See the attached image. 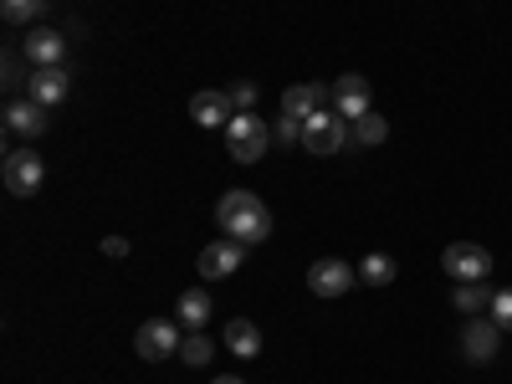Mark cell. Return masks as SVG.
<instances>
[{
  "mask_svg": "<svg viewBox=\"0 0 512 384\" xmlns=\"http://www.w3.org/2000/svg\"><path fill=\"white\" fill-rule=\"evenodd\" d=\"M41 128H47V108H41V103L16 98V103L6 108V134H16V139H36Z\"/></svg>",
  "mask_w": 512,
  "mask_h": 384,
  "instance_id": "obj_15",
  "label": "cell"
},
{
  "mask_svg": "<svg viewBox=\"0 0 512 384\" xmlns=\"http://www.w3.org/2000/svg\"><path fill=\"white\" fill-rule=\"evenodd\" d=\"M216 313V303H210V292L205 287H185L180 292V303H175V318L185 323V328H205V318Z\"/></svg>",
  "mask_w": 512,
  "mask_h": 384,
  "instance_id": "obj_17",
  "label": "cell"
},
{
  "mask_svg": "<svg viewBox=\"0 0 512 384\" xmlns=\"http://www.w3.org/2000/svg\"><path fill=\"white\" fill-rule=\"evenodd\" d=\"M226 349L236 359H256V354H262V328H256L251 318H231L226 323Z\"/></svg>",
  "mask_w": 512,
  "mask_h": 384,
  "instance_id": "obj_16",
  "label": "cell"
},
{
  "mask_svg": "<svg viewBox=\"0 0 512 384\" xmlns=\"http://www.w3.org/2000/svg\"><path fill=\"white\" fill-rule=\"evenodd\" d=\"M333 113H344L349 123L369 113V82L359 72H344V77L333 82Z\"/></svg>",
  "mask_w": 512,
  "mask_h": 384,
  "instance_id": "obj_12",
  "label": "cell"
},
{
  "mask_svg": "<svg viewBox=\"0 0 512 384\" xmlns=\"http://www.w3.org/2000/svg\"><path fill=\"white\" fill-rule=\"evenodd\" d=\"M226 149L236 164H256L267 149H272V123H262L256 113H236L226 123Z\"/></svg>",
  "mask_w": 512,
  "mask_h": 384,
  "instance_id": "obj_2",
  "label": "cell"
},
{
  "mask_svg": "<svg viewBox=\"0 0 512 384\" xmlns=\"http://www.w3.org/2000/svg\"><path fill=\"white\" fill-rule=\"evenodd\" d=\"M41 180H47V164H41V154H31V149H11L6 154V190L11 195H36L41 190Z\"/></svg>",
  "mask_w": 512,
  "mask_h": 384,
  "instance_id": "obj_6",
  "label": "cell"
},
{
  "mask_svg": "<svg viewBox=\"0 0 512 384\" xmlns=\"http://www.w3.org/2000/svg\"><path fill=\"white\" fill-rule=\"evenodd\" d=\"M354 282H359V267L338 262V256H323V262H313V272H308V287L318 297H344Z\"/></svg>",
  "mask_w": 512,
  "mask_h": 384,
  "instance_id": "obj_8",
  "label": "cell"
},
{
  "mask_svg": "<svg viewBox=\"0 0 512 384\" xmlns=\"http://www.w3.org/2000/svg\"><path fill=\"white\" fill-rule=\"evenodd\" d=\"M359 282H369V287H390V282H395V256H390V251L364 256V262H359Z\"/></svg>",
  "mask_w": 512,
  "mask_h": 384,
  "instance_id": "obj_19",
  "label": "cell"
},
{
  "mask_svg": "<svg viewBox=\"0 0 512 384\" xmlns=\"http://www.w3.org/2000/svg\"><path fill=\"white\" fill-rule=\"evenodd\" d=\"M26 93H31V103H41V108H57V103H67V93H72V72H67V67H36L31 82H26Z\"/></svg>",
  "mask_w": 512,
  "mask_h": 384,
  "instance_id": "obj_10",
  "label": "cell"
},
{
  "mask_svg": "<svg viewBox=\"0 0 512 384\" xmlns=\"http://www.w3.org/2000/svg\"><path fill=\"white\" fill-rule=\"evenodd\" d=\"M26 62L31 67H62L67 62V36L62 31H26Z\"/></svg>",
  "mask_w": 512,
  "mask_h": 384,
  "instance_id": "obj_13",
  "label": "cell"
},
{
  "mask_svg": "<svg viewBox=\"0 0 512 384\" xmlns=\"http://www.w3.org/2000/svg\"><path fill=\"white\" fill-rule=\"evenodd\" d=\"M210 384H241V379L236 374H221V379H210Z\"/></svg>",
  "mask_w": 512,
  "mask_h": 384,
  "instance_id": "obj_27",
  "label": "cell"
},
{
  "mask_svg": "<svg viewBox=\"0 0 512 384\" xmlns=\"http://www.w3.org/2000/svg\"><path fill=\"white\" fill-rule=\"evenodd\" d=\"M272 139H277V144H297V149H303V118L282 113V118L272 123Z\"/></svg>",
  "mask_w": 512,
  "mask_h": 384,
  "instance_id": "obj_24",
  "label": "cell"
},
{
  "mask_svg": "<svg viewBox=\"0 0 512 384\" xmlns=\"http://www.w3.org/2000/svg\"><path fill=\"white\" fill-rule=\"evenodd\" d=\"M241 262H246V246L241 241H210L205 251H200V277H210V282H221V277H236L241 272Z\"/></svg>",
  "mask_w": 512,
  "mask_h": 384,
  "instance_id": "obj_9",
  "label": "cell"
},
{
  "mask_svg": "<svg viewBox=\"0 0 512 384\" xmlns=\"http://www.w3.org/2000/svg\"><path fill=\"white\" fill-rule=\"evenodd\" d=\"M190 113H195L200 128H226V123L236 118V103H231L226 93H216V88H205V93L190 98Z\"/></svg>",
  "mask_w": 512,
  "mask_h": 384,
  "instance_id": "obj_14",
  "label": "cell"
},
{
  "mask_svg": "<svg viewBox=\"0 0 512 384\" xmlns=\"http://www.w3.org/2000/svg\"><path fill=\"white\" fill-rule=\"evenodd\" d=\"M103 256H128V241L123 236H103Z\"/></svg>",
  "mask_w": 512,
  "mask_h": 384,
  "instance_id": "obj_26",
  "label": "cell"
},
{
  "mask_svg": "<svg viewBox=\"0 0 512 384\" xmlns=\"http://www.w3.org/2000/svg\"><path fill=\"white\" fill-rule=\"evenodd\" d=\"M497 344H502V328L492 318H466V328H461V354L466 359H472V364H492Z\"/></svg>",
  "mask_w": 512,
  "mask_h": 384,
  "instance_id": "obj_7",
  "label": "cell"
},
{
  "mask_svg": "<svg viewBox=\"0 0 512 384\" xmlns=\"http://www.w3.org/2000/svg\"><path fill=\"white\" fill-rule=\"evenodd\" d=\"M47 6V0H0V16H6V26H31V16Z\"/></svg>",
  "mask_w": 512,
  "mask_h": 384,
  "instance_id": "obj_22",
  "label": "cell"
},
{
  "mask_svg": "<svg viewBox=\"0 0 512 384\" xmlns=\"http://www.w3.org/2000/svg\"><path fill=\"white\" fill-rule=\"evenodd\" d=\"M456 313H466V318H482L487 308H492V287L487 282H456Z\"/></svg>",
  "mask_w": 512,
  "mask_h": 384,
  "instance_id": "obj_18",
  "label": "cell"
},
{
  "mask_svg": "<svg viewBox=\"0 0 512 384\" xmlns=\"http://www.w3.org/2000/svg\"><path fill=\"white\" fill-rule=\"evenodd\" d=\"M487 318H492L502 333H512V287H497V292H492V308H487Z\"/></svg>",
  "mask_w": 512,
  "mask_h": 384,
  "instance_id": "obj_23",
  "label": "cell"
},
{
  "mask_svg": "<svg viewBox=\"0 0 512 384\" xmlns=\"http://www.w3.org/2000/svg\"><path fill=\"white\" fill-rule=\"evenodd\" d=\"M441 267H446V277H456V282H487V277H492V256H487V246H477V241H451L446 256H441Z\"/></svg>",
  "mask_w": 512,
  "mask_h": 384,
  "instance_id": "obj_5",
  "label": "cell"
},
{
  "mask_svg": "<svg viewBox=\"0 0 512 384\" xmlns=\"http://www.w3.org/2000/svg\"><path fill=\"white\" fill-rule=\"evenodd\" d=\"M349 139H354V144H364V149H374V144L390 139V123H384L379 113H364V118H354V123H349Z\"/></svg>",
  "mask_w": 512,
  "mask_h": 384,
  "instance_id": "obj_20",
  "label": "cell"
},
{
  "mask_svg": "<svg viewBox=\"0 0 512 384\" xmlns=\"http://www.w3.org/2000/svg\"><path fill=\"white\" fill-rule=\"evenodd\" d=\"M349 144V118L344 113H313V118H303V149L308 154H338Z\"/></svg>",
  "mask_w": 512,
  "mask_h": 384,
  "instance_id": "obj_4",
  "label": "cell"
},
{
  "mask_svg": "<svg viewBox=\"0 0 512 384\" xmlns=\"http://www.w3.org/2000/svg\"><path fill=\"white\" fill-rule=\"evenodd\" d=\"M216 226H221L231 241L256 246V241H267V236H272V210H267L262 195L231 190V195H221V205H216Z\"/></svg>",
  "mask_w": 512,
  "mask_h": 384,
  "instance_id": "obj_1",
  "label": "cell"
},
{
  "mask_svg": "<svg viewBox=\"0 0 512 384\" xmlns=\"http://www.w3.org/2000/svg\"><path fill=\"white\" fill-rule=\"evenodd\" d=\"M210 354H216V349H210V338H205L200 328H190L185 344H180V359H185L190 369H200V364H210Z\"/></svg>",
  "mask_w": 512,
  "mask_h": 384,
  "instance_id": "obj_21",
  "label": "cell"
},
{
  "mask_svg": "<svg viewBox=\"0 0 512 384\" xmlns=\"http://www.w3.org/2000/svg\"><path fill=\"white\" fill-rule=\"evenodd\" d=\"M180 344H185L180 318H149V323L134 333V349H139V359H149V364H159V359H180Z\"/></svg>",
  "mask_w": 512,
  "mask_h": 384,
  "instance_id": "obj_3",
  "label": "cell"
},
{
  "mask_svg": "<svg viewBox=\"0 0 512 384\" xmlns=\"http://www.w3.org/2000/svg\"><path fill=\"white\" fill-rule=\"evenodd\" d=\"M328 103H333V88H323V82H292L282 93V113H292V118H313Z\"/></svg>",
  "mask_w": 512,
  "mask_h": 384,
  "instance_id": "obj_11",
  "label": "cell"
},
{
  "mask_svg": "<svg viewBox=\"0 0 512 384\" xmlns=\"http://www.w3.org/2000/svg\"><path fill=\"white\" fill-rule=\"evenodd\" d=\"M226 98L236 103V113H251L256 108V82H236V88H226Z\"/></svg>",
  "mask_w": 512,
  "mask_h": 384,
  "instance_id": "obj_25",
  "label": "cell"
}]
</instances>
